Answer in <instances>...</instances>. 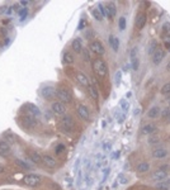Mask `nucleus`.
I'll list each match as a JSON object with an SVG mask.
<instances>
[{
    "label": "nucleus",
    "instance_id": "nucleus-1",
    "mask_svg": "<svg viewBox=\"0 0 170 190\" xmlns=\"http://www.w3.org/2000/svg\"><path fill=\"white\" fill-rule=\"evenodd\" d=\"M93 70L100 77H106L108 75V66H107L106 61L102 58H95L93 61Z\"/></svg>",
    "mask_w": 170,
    "mask_h": 190
},
{
    "label": "nucleus",
    "instance_id": "nucleus-2",
    "mask_svg": "<svg viewBox=\"0 0 170 190\" xmlns=\"http://www.w3.org/2000/svg\"><path fill=\"white\" fill-rule=\"evenodd\" d=\"M56 96L59 98L60 101L64 103V104H69V103L72 101V94L67 87H59V89L56 90Z\"/></svg>",
    "mask_w": 170,
    "mask_h": 190
},
{
    "label": "nucleus",
    "instance_id": "nucleus-3",
    "mask_svg": "<svg viewBox=\"0 0 170 190\" xmlns=\"http://www.w3.org/2000/svg\"><path fill=\"white\" fill-rule=\"evenodd\" d=\"M59 127H60V129L62 132H66V133L71 132L72 129H74V127H75V123H74V119H72V117H70V115L62 117V119H61Z\"/></svg>",
    "mask_w": 170,
    "mask_h": 190
},
{
    "label": "nucleus",
    "instance_id": "nucleus-4",
    "mask_svg": "<svg viewBox=\"0 0 170 190\" xmlns=\"http://www.w3.org/2000/svg\"><path fill=\"white\" fill-rule=\"evenodd\" d=\"M23 182L28 186H38L42 182V177L37 174H28V175H24L23 177Z\"/></svg>",
    "mask_w": 170,
    "mask_h": 190
},
{
    "label": "nucleus",
    "instance_id": "nucleus-5",
    "mask_svg": "<svg viewBox=\"0 0 170 190\" xmlns=\"http://www.w3.org/2000/svg\"><path fill=\"white\" fill-rule=\"evenodd\" d=\"M89 48H90V51L93 53H95L98 56H103L106 53V48H104V46L99 41H91L90 44H89Z\"/></svg>",
    "mask_w": 170,
    "mask_h": 190
},
{
    "label": "nucleus",
    "instance_id": "nucleus-6",
    "mask_svg": "<svg viewBox=\"0 0 170 190\" xmlns=\"http://www.w3.org/2000/svg\"><path fill=\"white\" fill-rule=\"evenodd\" d=\"M51 109L56 115H65L66 114V106L61 101H53L51 104Z\"/></svg>",
    "mask_w": 170,
    "mask_h": 190
},
{
    "label": "nucleus",
    "instance_id": "nucleus-7",
    "mask_svg": "<svg viewBox=\"0 0 170 190\" xmlns=\"http://www.w3.org/2000/svg\"><path fill=\"white\" fill-rule=\"evenodd\" d=\"M37 124H38V120H37V118H34V117L24 115L22 118V125L25 128H28V129H32L34 127H37Z\"/></svg>",
    "mask_w": 170,
    "mask_h": 190
},
{
    "label": "nucleus",
    "instance_id": "nucleus-8",
    "mask_svg": "<svg viewBox=\"0 0 170 190\" xmlns=\"http://www.w3.org/2000/svg\"><path fill=\"white\" fill-rule=\"evenodd\" d=\"M41 95L47 100H52L56 96V89L52 86H43L41 89Z\"/></svg>",
    "mask_w": 170,
    "mask_h": 190
},
{
    "label": "nucleus",
    "instance_id": "nucleus-9",
    "mask_svg": "<svg viewBox=\"0 0 170 190\" xmlns=\"http://www.w3.org/2000/svg\"><path fill=\"white\" fill-rule=\"evenodd\" d=\"M11 153V147L8 141L1 139L0 141V156L1 157H8Z\"/></svg>",
    "mask_w": 170,
    "mask_h": 190
},
{
    "label": "nucleus",
    "instance_id": "nucleus-10",
    "mask_svg": "<svg viewBox=\"0 0 170 190\" xmlns=\"http://www.w3.org/2000/svg\"><path fill=\"white\" fill-rule=\"evenodd\" d=\"M168 177V171H165V170H156V171H154L152 175H151V179L154 181H157V182H160V181H164L165 179Z\"/></svg>",
    "mask_w": 170,
    "mask_h": 190
},
{
    "label": "nucleus",
    "instance_id": "nucleus-11",
    "mask_svg": "<svg viewBox=\"0 0 170 190\" xmlns=\"http://www.w3.org/2000/svg\"><path fill=\"white\" fill-rule=\"evenodd\" d=\"M164 58H165V51L164 49H161V48H157L152 55V62L155 65H160L161 62H163Z\"/></svg>",
    "mask_w": 170,
    "mask_h": 190
},
{
    "label": "nucleus",
    "instance_id": "nucleus-12",
    "mask_svg": "<svg viewBox=\"0 0 170 190\" xmlns=\"http://www.w3.org/2000/svg\"><path fill=\"white\" fill-rule=\"evenodd\" d=\"M42 162L45 163L46 167H48V169H55L56 167V160L52 157L51 155H43L42 156Z\"/></svg>",
    "mask_w": 170,
    "mask_h": 190
},
{
    "label": "nucleus",
    "instance_id": "nucleus-13",
    "mask_svg": "<svg viewBox=\"0 0 170 190\" xmlns=\"http://www.w3.org/2000/svg\"><path fill=\"white\" fill-rule=\"evenodd\" d=\"M78 115L83 120H89V118H90V112H89L86 105L81 104V105L78 106Z\"/></svg>",
    "mask_w": 170,
    "mask_h": 190
},
{
    "label": "nucleus",
    "instance_id": "nucleus-14",
    "mask_svg": "<svg viewBox=\"0 0 170 190\" xmlns=\"http://www.w3.org/2000/svg\"><path fill=\"white\" fill-rule=\"evenodd\" d=\"M25 108H27V115H30V117H34V118H38L41 115V110L37 108L36 105H33V104H27L25 105Z\"/></svg>",
    "mask_w": 170,
    "mask_h": 190
},
{
    "label": "nucleus",
    "instance_id": "nucleus-15",
    "mask_svg": "<svg viewBox=\"0 0 170 190\" xmlns=\"http://www.w3.org/2000/svg\"><path fill=\"white\" fill-rule=\"evenodd\" d=\"M146 22H147V15L145 13H140L137 15L136 20H135V25L137 27V29H142L146 24Z\"/></svg>",
    "mask_w": 170,
    "mask_h": 190
},
{
    "label": "nucleus",
    "instance_id": "nucleus-16",
    "mask_svg": "<svg viewBox=\"0 0 170 190\" xmlns=\"http://www.w3.org/2000/svg\"><path fill=\"white\" fill-rule=\"evenodd\" d=\"M76 81H78L81 86L86 87V89L89 87V85H90V82H89V79L86 77V75L83 74V72H80V71L76 72Z\"/></svg>",
    "mask_w": 170,
    "mask_h": 190
},
{
    "label": "nucleus",
    "instance_id": "nucleus-17",
    "mask_svg": "<svg viewBox=\"0 0 170 190\" xmlns=\"http://www.w3.org/2000/svg\"><path fill=\"white\" fill-rule=\"evenodd\" d=\"M28 155H29L30 161H32L33 163H36V165H40V163H42V156L40 155V152H37V151H34V150H30L28 152Z\"/></svg>",
    "mask_w": 170,
    "mask_h": 190
},
{
    "label": "nucleus",
    "instance_id": "nucleus-18",
    "mask_svg": "<svg viewBox=\"0 0 170 190\" xmlns=\"http://www.w3.org/2000/svg\"><path fill=\"white\" fill-rule=\"evenodd\" d=\"M71 48L74 49L75 52H81L83 51V41H81V38L80 37H76V38H74L72 39V42H71Z\"/></svg>",
    "mask_w": 170,
    "mask_h": 190
},
{
    "label": "nucleus",
    "instance_id": "nucleus-19",
    "mask_svg": "<svg viewBox=\"0 0 170 190\" xmlns=\"http://www.w3.org/2000/svg\"><path fill=\"white\" fill-rule=\"evenodd\" d=\"M156 129H157V127L155 124H154V123H149V124H146V125L142 127L141 133H142V134H145V136H149V134H152L154 132H156Z\"/></svg>",
    "mask_w": 170,
    "mask_h": 190
},
{
    "label": "nucleus",
    "instance_id": "nucleus-20",
    "mask_svg": "<svg viewBox=\"0 0 170 190\" xmlns=\"http://www.w3.org/2000/svg\"><path fill=\"white\" fill-rule=\"evenodd\" d=\"M168 156V151L165 148H155L152 151V157L154 158H164Z\"/></svg>",
    "mask_w": 170,
    "mask_h": 190
},
{
    "label": "nucleus",
    "instance_id": "nucleus-21",
    "mask_svg": "<svg viewBox=\"0 0 170 190\" xmlns=\"http://www.w3.org/2000/svg\"><path fill=\"white\" fill-rule=\"evenodd\" d=\"M160 114H161V109L159 108V106H152V108L147 112V117L151 118V119H156Z\"/></svg>",
    "mask_w": 170,
    "mask_h": 190
},
{
    "label": "nucleus",
    "instance_id": "nucleus-22",
    "mask_svg": "<svg viewBox=\"0 0 170 190\" xmlns=\"http://www.w3.org/2000/svg\"><path fill=\"white\" fill-rule=\"evenodd\" d=\"M74 55H72L71 52H65L64 53V57H62V62L65 65H71V63H74Z\"/></svg>",
    "mask_w": 170,
    "mask_h": 190
},
{
    "label": "nucleus",
    "instance_id": "nucleus-23",
    "mask_svg": "<svg viewBox=\"0 0 170 190\" xmlns=\"http://www.w3.org/2000/svg\"><path fill=\"white\" fill-rule=\"evenodd\" d=\"M109 44H110V47L113 51L117 52L118 51V48H119V41H118V38L117 37H114V36H109Z\"/></svg>",
    "mask_w": 170,
    "mask_h": 190
},
{
    "label": "nucleus",
    "instance_id": "nucleus-24",
    "mask_svg": "<svg viewBox=\"0 0 170 190\" xmlns=\"http://www.w3.org/2000/svg\"><path fill=\"white\" fill-rule=\"evenodd\" d=\"M149 170H150V163H147V162H141V163H138L137 167H136V171L140 174L147 172Z\"/></svg>",
    "mask_w": 170,
    "mask_h": 190
},
{
    "label": "nucleus",
    "instance_id": "nucleus-25",
    "mask_svg": "<svg viewBox=\"0 0 170 190\" xmlns=\"http://www.w3.org/2000/svg\"><path fill=\"white\" fill-rule=\"evenodd\" d=\"M14 162H15V165H17L18 167H21V169H23V170H30L32 169L29 163H27L25 161H23V160H21V158H15Z\"/></svg>",
    "mask_w": 170,
    "mask_h": 190
},
{
    "label": "nucleus",
    "instance_id": "nucleus-26",
    "mask_svg": "<svg viewBox=\"0 0 170 190\" xmlns=\"http://www.w3.org/2000/svg\"><path fill=\"white\" fill-rule=\"evenodd\" d=\"M98 9H99L100 14H102L103 17H106V18H108V19H112V18H110V14H109V10H108V8H107V5L104 6L103 4H99V5H98Z\"/></svg>",
    "mask_w": 170,
    "mask_h": 190
},
{
    "label": "nucleus",
    "instance_id": "nucleus-27",
    "mask_svg": "<svg viewBox=\"0 0 170 190\" xmlns=\"http://www.w3.org/2000/svg\"><path fill=\"white\" fill-rule=\"evenodd\" d=\"M170 189V184L168 181H160L155 185V190H169Z\"/></svg>",
    "mask_w": 170,
    "mask_h": 190
},
{
    "label": "nucleus",
    "instance_id": "nucleus-28",
    "mask_svg": "<svg viewBox=\"0 0 170 190\" xmlns=\"http://www.w3.org/2000/svg\"><path fill=\"white\" fill-rule=\"evenodd\" d=\"M91 14H93V17H94L95 20H98V22H100L103 19V15L100 14V11H99L98 8H93V9H91Z\"/></svg>",
    "mask_w": 170,
    "mask_h": 190
},
{
    "label": "nucleus",
    "instance_id": "nucleus-29",
    "mask_svg": "<svg viewBox=\"0 0 170 190\" xmlns=\"http://www.w3.org/2000/svg\"><path fill=\"white\" fill-rule=\"evenodd\" d=\"M88 91H89V94H90V96L94 99V100H96L98 99V91H96V89L93 85H89L88 87Z\"/></svg>",
    "mask_w": 170,
    "mask_h": 190
},
{
    "label": "nucleus",
    "instance_id": "nucleus-30",
    "mask_svg": "<svg viewBox=\"0 0 170 190\" xmlns=\"http://www.w3.org/2000/svg\"><path fill=\"white\" fill-rule=\"evenodd\" d=\"M108 8V10H109V14H110V18L113 19V17H115V14H117V9H115V5L113 3H110V4H108L107 5Z\"/></svg>",
    "mask_w": 170,
    "mask_h": 190
},
{
    "label": "nucleus",
    "instance_id": "nucleus-31",
    "mask_svg": "<svg viewBox=\"0 0 170 190\" xmlns=\"http://www.w3.org/2000/svg\"><path fill=\"white\" fill-rule=\"evenodd\" d=\"M157 49V42L154 39L150 42V46H149V53H151V55H154V52H155Z\"/></svg>",
    "mask_w": 170,
    "mask_h": 190
},
{
    "label": "nucleus",
    "instance_id": "nucleus-32",
    "mask_svg": "<svg viewBox=\"0 0 170 190\" xmlns=\"http://www.w3.org/2000/svg\"><path fill=\"white\" fill-rule=\"evenodd\" d=\"M160 93L163 94V95H168V94H170V81L166 82L165 85H163V87L160 89Z\"/></svg>",
    "mask_w": 170,
    "mask_h": 190
},
{
    "label": "nucleus",
    "instance_id": "nucleus-33",
    "mask_svg": "<svg viewBox=\"0 0 170 190\" xmlns=\"http://www.w3.org/2000/svg\"><path fill=\"white\" fill-rule=\"evenodd\" d=\"M18 13H19V17H21V20L23 22L27 18V14H28V8H22V9H19Z\"/></svg>",
    "mask_w": 170,
    "mask_h": 190
},
{
    "label": "nucleus",
    "instance_id": "nucleus-34",
    "mask_svg": "<svg viewBox=\"0 0 170 190\" xmlns=\"http://www.w3.org/2000/svg\"><path fill=\"white\" fill-rule=\"evenodd\" d=\"M131 65H132V68H133L135 71L138 70V58H137V56L131 58Z\"/></svg>",
    "mask_w": 170,
    "mask_h": 190
},
{
    "label": "nucleus",
    "instance_id": "nucleus-35",
    "mask_svg": "<svg viewBox=\"0 0 170 190\" xmlns=\"http://www.w3.org/2000/svg\"><path fill=\"white\" fill-rule=\"evenodd\" d=\"M55 150H56V151H55V152H56V155H60V153H62V152L65 151V144H62V143L57 144Z\"/></svg>",
    "mask_w": 170,
    "mask_h": 190
},
{
    "label": "nucleus",
    "instance_id": "nucleus-36",
    "mask_svg": "<svg viewBox=\"0 0 170 190\" xmlns=\"http://www.w3.org/2000/svg\"><path fill=\"white\" fill-rule=\"evenodd\" d=\"M160 115H161V118H163V119H168V118L170 117V108H165Z\"/></svg>",
    "mask_w": 170,
    "mask_h": 190
},
{
    "label": "nucleus",
    "instance_id": "nucleus-37",
    "mask_svg": "<svg viewBox=\"0 0 170 190\" xmlns=\"http://www.w3.org/2000/svg\"><path fill=\"white\" fill-rule=\"evenodd\" d=\"M125 28H126V18L121 17V18H119V29L125 30Z\"/></svg>",
    "mask_w": 170,
    "mask_h": 190
},
{
    "label": "nucleus",
    "instance_id": "nucleus-38",
    "mask_svg": "<svg viewBox=\"0 0 170 190\" xmlns=\"http://www.w3.org/2000/svg\"><path fill=\"white\" fill-rule=\"evenodd\" d=\"M159 142H160L159 137H150V139H149V144H155Z\"/></svg>",
    "mask_w": 170,
    "mask_h": 190
},
{
    "label": "nucleus",
    "instance_id": "nucleus-39",
    "mask_svg": "<svg viewBox=\"0 0 170 190\" xmlns=\"http://www.w3.org/2000/svg\"><path fill=\"white\" fill-rule=\"evenodd\" d=\"M85 25H86V20H85V19L83 18L81 20H80V23H79V25H78V29L79 30H83L84 28H85Z\"/></svg>",
    "mask_w": 170,
    "mask_h": 190
},
{
    "label": "nucleus",
    "instance_id": "nucleus-40",
    "mask_svg": "<svg viewBox=\"0 0 170 190\" xmlns=\"http://www.w3.org/2000/svg\"><path fill=\"white\" fill-rule=\"evenodd\" d=\"M163 32H166V33L170 32V23H164L163 24Z\"/></svg>",
    "mask_w": 170,
    "mask_h": 190
},
{
    "label": "nucleus",
    "instance_id": "nucleus-41",
    "mask_svg": "<svg viewBox=\"0 0 170 190\" xmlns=\"http://www.w3.org/2000/svg\"><path fill=\"white\" fill-rule=\"evenodd\" d=\"M137 55V47H133L132 49H131V53H130V57L132 58V57H136Z\"/></svg>",
    "mask_w": 170,
    "mask_h": 190
},
{
    "label": "nucleus",
    "instance_id": "nucleus-42",
    "mask_svg": "<svg viewBox=\"0 0 170 190\" xmlns=\"http://www.w3.org/2000/svg\"><path fill=\"white\" fill-rule=\"evenodd\" d=\"M121 105H122V110H123V112H127V108H128V103H127V101H125V100H122L121 101Z\"/></svg>",
    "mask_w": 170,
    "mask_h": 190
},
{
    "label": "nucleus",
    "instance_id": "nucleus-43",
    "mask_svg": "<svg viewBox=\"0 0 170 190\" xmlns=\"http://www.w3.org/2000/svg\"><path fill=\"white\" fill-rule=\"evenodd\" d=\"M119 82H121V72H117V74H115V84H117V85H119Z\"/></svg>",
    "mask_w": 170,
    "mask_h": 190
},
{
    "label": "nucleus",
    "instance_id": "nucleus-44",
    "mask_svg": "<svg viewBox=\"0 0 170 190\" xmlns=\"http://www.w3.org/2000/svg\"><path fill=\"white\" fill-rule=\"evenodd\" d=\"M165 47H166V48H170V34L166 37V39H165Z\"/></svg>",
    "mask_w": 170,
    "mask_h": 190
},
{
    "label": "nucleus",
    "instance_id": "nucleus-45",
    "mask_svg": "<svg viewBox=\"0 0 170 190\" xmlns=\"http://www.w3.org/2000/svg\"><path fill=\"white\" fill-rule=\"evenodd\" d=\"M83 52H84V60H86V61H89V60H90V58H89V52H88V49L85 48Z\"/></svg>",
    "mask_w": 170,
    "mask_h": 190
},
{
    "label": "nucleus",
    "instance_id": "nucleus-46",
    "mask_svg": "<svg viewBox=\"0 0 170 190\" xmlns=\"http://www.w3.org/2000/svg\"><path fill=\"white\" fill-rule=\"evenodd\" d=\"M119 179H121L122 184H126V182H127V179H125V176H123V175H121V176H119Z\"/></svg>",
    "mask_w": 170,
    "mask_h": 190
},
{
    "label": "nucleus",
    "instance_id": "nucleus-47",
    "mask_svg": "<svg viewBox=\"0 0 170 190\" xmlns=\"http://www.w3.org/2000/svg\"><path fill=\"white\" fill-rule=\"evenodd\" d=\"M29 4V1H27V0H22L21 1V5H23V6H27Z\"/></svg>",
    "mask_w": 170,
    "mask_h": 190
},
{
    "label": "nucleus",
    "instance_id": "nucleus-48",
    "mask_svg": "<svg viewBox=\"0 0 170 190\" xmlns=\"http://www.w3.org/2000/svg\"><path fill=\"white\" fill-rule=\"evenodd\" d=\"M166 70L170 72V60H169V62H168V65H166Z\"/></svg>",
    "mask_w": 170,
    "mask_h": 190
},
{
    "label": "nucleus",
    "instance_id": "nucleus-49",
    "mask_svg": "<svg viewBox=\"0 0 170 190\" xmlns=\"http://www.w3.org/2000/svg\"><path fill=\"white\" fill-rule=\"evenodd\" d=\"M128 67H130V65H127V66H125V67H123V71H128Z\"/></svg>",
    "mask_w": 170,
    "mask_h": 190
},
{
    "label": "nucleus",
    "instance_id": "nucleus-50",
    "mask_svg": "<svg viewBox=\"0 0 170 190\" xmlns=\"http://www.w3.org/2000/svg\"><path fill=\"white\" fill-rule=\"evenodd\" d=\"M4 172V167H3V165H0V174H3Z\"/></svg>",
    "mask_w": 170,
    "mask_h": 190
},
{
    "label": "nucleus",
    "instance_id": "nucleus-51",
    "mask_svg": "<svg viewBox=\"0 0 170 190\" xmlns=\"http://www.w3.org/2000/svg\"><path fill=\"white\" fill-rule=\"evenodd\" d=\"M168 119H169V123H170V117H169V118H168Z\"/></svg>",
    "mask_w": 170,
    "mask_h": 190
},
{
    "label": "nucleus",
    "instance_id": "nucleus-52",
    "mask_svg": "<svg viewBox=\"0 0 170 190\" xmlns=\"http://www.w3.org/2000/svg\"><path fill=\"white\" fill-rule=\"evenodd\" d=\"M169 104H170V100H169Z\"/></svg>",
    "mask_w": 170,
    "mask_h": 190
},
{
    "label": "nucleus",
    "instance_id": "nucleus-53",
    "mask_svg": "<svg viewBox=\"0 0 170 190\" xmlns=\"http://www.w3.org/2000/svg\"><path fill=\"white\" fill-rule=\"evenodd\" d=\"M169 51H170V48H169Z\"/></svg>",
    "mask_w": 170,
    "mask_h": 190
}]
</instances>
